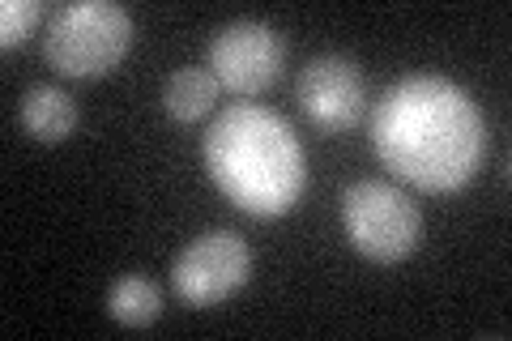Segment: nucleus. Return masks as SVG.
Segmentation results:
<instances>
[{
    "label": "nucleus",
    "mask_w": 512,
    "mask_h": 341,
    "mask_svg": "<svg viewBox=\"0 0 512 341\" xmlns=\"http://www.w3.org/2000/svg\"><path fill=\"white\" fill-rule=\"evenodd\" d=\"M376 158L410 188L444 197L466 188L487 158L483 111L457 81L410 73L372 107Z\"/></svg>",
    "instance_id": "nucleus-1"
},
{
    "label": "nucleus",
    "mask_w": 512,
    "mask_h": 341,
    "mask_svg": "<svg viewBox=\"0 0 512 341\" xmlns=\"http://www.w3.org/2000/svg\"><path fill=\"white\" fill-rule=\"evenodd\" d=\"M205 171L235 209L252 218L291 214L308 184V158L278 111L231 103L205 128Z\"/></svg>",
    "instance_id": "nucleus-2"
},
{
    "label": "nucleus",
    "mask_w": 512,
    "mask_h": 341,
    "mask_svg": "<svg viewBox=\"0 0 512 341\" xmlns=\"http://www.w3.org/2000/svg\"><path fill=\"white\" fill-rule=\"evenodd\" d=\"M133 47V18L116 0H69L56 5L43 30V56L60 77H103Z\"/></svg>",
    "instance_id": "nucleus-3"
},
{
    "label": "nucleus",
    "mask_w": 512,
    "mask_h": 341,
    "mask_svg": "<svg viewBox=\"0 0 512 341\" xmlns=\"http://www.w3.org/2000/svg\"><path fill=\"white\" fill-rule=\"evenodd\" d=\"M342 226L346 239L355 243L376 265H397L419 248L423 214L414 197H406L389 180H359L342 192Z\"/></svg>",
    "instance_id": "nucleus-4"
},
{
    "label": "nucleus",
    "mask_w": 512,
    "mask_h": 341,
    "mask_svg": "<svg viewBox=\"0 0 512 341\" xmlns=\"http://www.w3.org/2000/svg\"><path fill=\"white\" fill-rule=\"evenodd\" d=\"M252 278V248L239 231H205L175 256L171 290L188 307H214L248 286Z\"/></svg>",
    "instance_id": "nucleus-5"
},
{
    "label": "nucleus",
    "mask_w": 512,
    "mask_h": 341,
    "mask_svg": "<svg viewBox=\"0 0 512 341\" xmlns=\"http://www.w3.org/2000/svg\"><path fill=\"white\" fill-rule=\"evenodd\" d=\"M286 43L269 22L239 18L214 30L210 39V69L222 81V90L239 94V99H256L282 77Z\"/></svg>",
    "instance_id": "nucleus-6"
},
{
    "label": "nucleus",
    "mask_w": 512,
    "mask_h": 341,
    "mask_svg": "<svg viewBox=\"0 0 512 341\" xmlns=\"http://www.w3.org/2000/svg\"><path fill=\"white\" fill-rule=\"evenodd\" d=\"M295 103L320 133L355 128L367 107L359 64L346 56H312L295 77Z\"/></svg>",
    "instance_id": "nucleus-7"
},
{
    "label": "nucleus",
    "mask_w": 512,
    "mask_h": 341,
    "mask_svg": "<svg viewBox=\"0 0 512 341\" xmlns=\"http://www.w3.org/2000/svg\"><path fill=\"white\" fill-rule=\"evenodd\" d=\"M18 120H22V128L35 141L56 145V141H64L77 128V103H73L69 90L52 86V81H39V86H30L22 94Z\"/></svg>",
    "instance_id": "nucleus-8"
},
{
    "label": "nucleus",
    "mask_w": 512,
    "mask_h": 341,
    "mask_svg": "<svg viewBox=\"0 0 512 341\" xmlns=\"http://www.w3.org/2000/svg\"><path fill=\"white\" fill-rule=\"evenodd\" d=\"M218 94H222V81L214 77L210 64H188V69H175L167 77V86H163V107H167V116L175 124H192V120H201V116H210L214 103H218Z\"/></svg>",
    "instance_id": "nucleus-9"
},
{
    "label": "nucleus",
    "mask_w": 512,
    "mask_h": 341,
    "mask_svg": "<svg viewBox=\"0 0 512 341\" xmlns=\"http://www.w3.org/2000/svg\"><path fill=\"white\" fill-rule=\"evenodd\" d=\"M107 316L116 324H128V329L154 324L163 316V290L150 278H141V273H128V278L111 282V290H107Z\"/></svg>",
    "instance_id": "nucleus-10"
},
{
    "label": "nucleus",
    "mask_w": 512,
    "mask_h": 341,
    "mask_svg": "<svg viewBox=\"0 0 512 341\" xmlns=\"http://www.w3.org/2000/svg\"><path fill=\"white\" fill-rule=\"evenodd\" d=\"M43 18H47V9L39 0H5V5H0V47L26 43Z\"/></svg>",
    "instance_id": "nucleus-11"
}]
</instances>
